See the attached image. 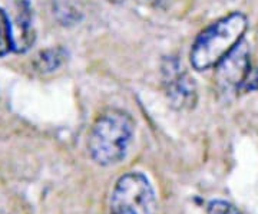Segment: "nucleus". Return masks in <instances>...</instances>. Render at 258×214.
<instances>
[{
  "mask_svg": "<svg viewBox=\"0 0 258 214\" xmlns=\"http://www.w3.org/2000/svg\"><path fill=\"white\" fill-rule=\"evenodd\" d=\"M248 20L241 12L218 19L200 33L191 49V65L197 71L217 66L242 40Z\"/></svg>",
  "mask_w": 258,
  "mask_h": 214,
  "instance_id": "2",
  "label": "nucleus"
},
{
  "mask_svg": "<svg viewBox=\"0 0 258 214\" xmlns=\"http://www.w3.org/2000/svg\"><path fill=\"white\" fill-rule=\"evenodd\" d=\"M12 39L13 50L18 54L26 52L35 42V29L28 0H18V13L12 25Z\"/></svg>",
  "mask_w": 258,
  "mask_h": 214,
  "instance_id": "6",
  "label": "nucleus"
},
{
  "mask_svg": "<svg viewBox=\"0 0 258 214\" xmlns=\"http://www.w3.org/2000/svg\"><path fill=\"white\" fill-rule=\"evenodd\" d=\"M208 214H241L240 210L228 201L224 200H212L207 208Z\"/></svg>",
  "mask_w": 258,
  "mask_h": 214,
  "instance_id": "10",
  "label": "nucleus"
},
{
  "mask_svg": "<svg viewBox=\"0 0 258 214\" xmlns=\"http://www.w3.org/2000/svg\"><path fill=\"white\" fill-rule=\"evenodd\" d=\"M135 124L128 112L106 110L93 122L89 131L88 149L99 166H113L126 155Z\"/></svg>",
  "mask_w": 258,
  "mask_h": 214,
  "instance_id": "1",
  "label": "nucleus"
},
{
  "mask_svg": "<svg viewBox=\"0 0 258 214\" xmlns=\"http://www.w3.org/2000/svg\"><path fill=\"white\" fill-rule=\"evenodd\" d=\"M82 0H53V10L62 25H72L82 16Z\"/></svg>",
  "mask_w": 258,
  "mask_h": 214,
  "instance_id": "7",
  "label": "nucleus"
},
{
  "mask_svg": "<svg viewBox=\"0 0 258 214\" xmlns=\"http://www.w3.org/2000/svg\"><path fill=\"white\" fill-rule=\"evenodd\" d=\"M106 2H109V3H115V5H118V3H122L123 0H106Z\"/></svg>",
  "mask_w": 258,
  "mask_h": 214,
  "instance_id": "11",
  "label": "nucleus"
},
{
  "mask_svg": "<svg viewBox=\"0 0 258 214\" xmlns=\"http://www.w3.org/2000/svg\"><path fill=\"white\" fill-rule=\"evenodd\" d=\"M215 74L217 86L222 93L238 92L251 78V59L248 43L242 39L218 64Z\"/></svg>",
  "mask_w": 258,
  "mask_h": 214,
  "instance_id": "4",
  "label": "nucleus"
},
{
  "mask_svg": "<svg viewBox=\"0 0 258 214\" xmlns=\"http://www.w3.org/2000/svg\"><path fill=\"white\" fill-rule=\"evenodd\" d=\"M162 84L166 98L175 110H192L197 103V85L176 58L162 64Z\"/></svg>",
  "mask_w": 258,
  "mask_h": 214,
  "instance_id": "5",
  "label": "nucleus"
},
{
  "mask_svg": "<svg viewBox=\"0 0 258 214\" xmlns=\"http://www.w3.org/2000/svg\"><path fill=\"white\" fill-rule=\"evenodd\" d=\"M108 214H158L155 191L142 173L131 171L112 190Z\"/></svg>",
  "mask_w": 258,
  "mask_h": 214,
  "instance_id": "3",
  "label": "nucleus"
},
{
  "mask_svg": "<svg viewBox=\"0 0 258 214\" xmlns=\"http://www.w3.org/2000/svg\"><path fill=\"white\" fill-rule=\"evenodd\" d=\"M10 50H13L12 23L6 12L0 8V58L8 55Z\"/></svg>",
  "mask_w": 258,
  "mask_h": 214,
  "instance_id": "9",
  "label": "nucleus"
},
{
  "mask_svg": "<svg viewBox=\"0 0 258 214\" xmlns=\"http://www.w3.org/2000/svg\"><path fill=\"white\" fill-rule=\"evenodd\" d=\"M64 61V50L62 47H50L42 50L36 56L33 65L36 68V71L42 74H47L57 69L59 66L63 64Z\"/></svg>",
  "mask_w": 258,
  "mask_h": 214,
  "instance_id": "8",
  "label": "nucleus"
}]
</instances>
